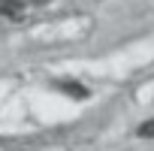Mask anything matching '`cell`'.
Wrapping results in <instances>:
<instances>
[{
  "label": "cell",
  "instance_id": "obj_1",
  "mask_svg": "<svg viewBox=\"0 0 154 151\" xmlns=\"http://www.w3.org/2000/svg\"><path fill=\"white\" fill-rule=\"evenodd\" d=\"M0 15H6L12 21H21L24 18V3L21 0H0Z\"/></svg>",
  "mask_w": 154,
  "mask_h": 151
},
{
  "label": "cell",
  "instance_id": "obj_2",
  "mask_svg": "<svg viewBox=\"0 0 154 151\" xmlns=\"http://www.w3.org/2000/svg\"><path fill=\"white\" fill-rule=\"evenodd\" d=\"M69 97H75V100H88V88H82V85H72V82H63L60 85Z\"/></svg>",
  "mask_w": 154,
  "mask_h": 151
},
{
  "label": "cell",
  "instance_id": "obj_3",
  "mask_svg": "<svg viewBox=\"0 0 154 151\" xmlns=\"http://www.w3.org/2000/svg\"><path fill=\"white\" fill-rule=\"evenodd\" d=\"M139 136H145V139L151 136V139H154V118H151V121H145V124H139Z\"/></svg>",
  "mask_w": 154,
  "mask_h": 151
}]
</instances>
